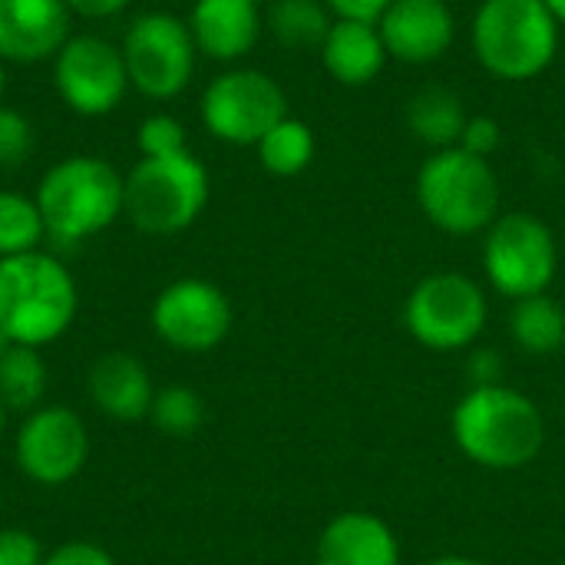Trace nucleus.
<instances>
[{
  "mask_svg": "<svg viewBox=\"0 0 565 565\" xmlns=\"http://www.w3.org/2000/svg\"><path fill=\"white\" fill-rule=\"evenodd\" d=\"M43 238L46 225L36 209V199L0 189V258L36 252Z\"/></svg>",
  "mask_w": 565,
  "mask_h": 565,
  "instance_id": "393cba45",
  "label": "nucleus"
},
{
  "mask_svg": "<svg viewBox=\"0 0 565 565\" xmlns=\"http://www.w3.org/2000/svg\"><path fill=\"white\" fill-rule=\"evenodd\" d=\"M33 199L46 235L60 245H79L122 215L126 175L96 156H70L43 172Z\"/></svg>",
  "mask_w": 565,
  "mask_h": 565,
  "instance_id": "7ed1b4c3",
  "label": "nucleus"
},
{
  "mask_svg": "<svg viewBox=\"0 0 565 565\" xmlns=\"http://www.w3.org/2000/svg\"><path fill=\"white\" fill-rule=\"evenodd\" d=\"M500 374H503V367H500L497 351H477L473 354V364H470L473 387H480V384H500Z\"/></svg>",
  "mask_w": 565,
  "mask_h": 565,
  "instance_id": "72a5a7b5",
  "label": "nucleus"
},
{
  "mask_svg": "<svg viewBox=\"0 0 565 565\" xmlns=\"http://www.w3.org/2000/svg\"><path fill=\"white\" fill-rule=\"evenodd\" d=\"M556 268V235L540 215L507 212L483 232V271L497 295L510 301L546 295Z\"/></svg>",
  "mask_w": 565,
  "mask_h": 565,
  "instance_id": "6e6552de",
  "label": "nucleus"
},
{
  "mask_svg": "<svg viewBox=\"0 0 565 565\" xmlns=\"http://www.w3.org/2000/svg\"><path fill=\"white\" fill-rule=\"evenodd\" d=\"M76 308L79 291L60 258L40 248L0 258V331L17 344L43 348L60 341L76 321Z\"/></svg>",
  "mask_w": 565,
  "mask_h": 565,
  "instance_id": "f03ea898",
  "label": "nucleus"
},
{
  "mask_svg": "<svg viewBox=\"0 0 565 565\" xmlns=\"http://www.w3.org/2000/svg\"><path fill=\"white\" fill-rule=\"evenodd\" d=\"M503 142V129L493 116H470L467 126H463V136H460V149L470 152V156H480V159H490Z\"/></svg>",
  "mask_w": 565,
  "mask_h": 565,
  "instance_id": "c85d7f7f",
  "label": "nucleus"
},
{
  "mask_svg": "<svg viewBox=\"0 0 565 565\" xmlns=\"http://www.w3.org/2000/svg\"><path fill=\"white\" fill-rule=\"evenodd\" d=\"M559 30L543 0H483L470 23V46L493 79L530 83L556 60Z\"/></svg>",
  "mask_w": 565,
  "mask_h": 565,
  "instance_id": "20e7f679",
  "label": "nucleus"
},
{
  "mask_svg": "<svg viewBox=\"0 0 565 565\" xmlns=\"http://www.w3.org/2000/svg\"><path fill=\"white\" fill-rule=\"evenodd\" d=\"M394 0H324L334 20H361V23H377Z\"/></svg>",
  "mask_w": 565,
  "mask_h": 565,
  "instance_id": "2f4dec72",
  "label": "nucleus"
},
{
  "mask_svg": "<svg viewBox=\"0 0 565 565\" xmlns=\"http://www.w3.org/2000/svg\"><path fill=\"white\" fill-rule=\"evenodd\" d=\"M228 295L205 278H179L166 285L152 305V331L162 344L182 354H205L232 331Z\"/></svg>",
  "mask_w": 565,
  "mask_h": 565,
  "instance_id": "f8f14e48",
  "label": "nucleus"
},
{
  "mask_svg": "<svg viewBox=\"0 0 565 565\" xmlns=\"http://www.w3.org/2000/svg\"><path fill=\"white\" fill-rule=\"evenodd\" d=\"M33 122L13 106H0V169L23 166L33 152Z\"/></svg>",
  "mask_w": 565,
  "mask_h": 565,
  "instance_id": "cd10ccee",
  "label": "nucleus"
},
{
  "mask_svg": "<svg viewBox=\"0 0 565 565\" xmlns=\"http://www.w3.org/2000/svg\"><path fill=\"white\" fill-rule=\"evenodd\" d=\"M3 430H7V407L0 404V440H3Z\"/></svg>",
  "mask_w": 565,
  "mask_h": 565,
  "instance_id": "4c0bfd02",
  "label": "nucleus"
},
{
  "mask_svg": "<svg viewBox=\"0 0 565 565\" xmlns=\"http://www.w3.org/2000/svg\"><path fill=\"white\" fill-rule=\"evenodd\" d=\"M46 361L40 358V348H26V344H13L3 358H0V404L7 411H20L30 414L43 404L46 394Z\"/></svg>",
  "mask_w": 565,
  "mask_h": 565,
  "instance_id": "b1692460",
  "label": "nucleus"
},
{
  "mask_svg": "<svg viewBox=\"0 0 565 565\" xmlns=\"http://www.w3.org/2000/svg\"><path fill=\"white\" fill-rule=\"evenodd\" d=\"M454 444L487 470H523L546 447V420L533 397L507 384L470 387L450 414Z\"/></svg>",
  "mask_w": 565,
  "mask_h": 565,
  "instance_id": "f257e3e1",
  "label": "nucleus"
},
{
  "mask_svg": "<svg viewBox=\"0 0 565 565\" xmlns=\"http://www.w3.org/2000/svg\"><path fill=\"white\" fill-rule=\"evenodd\" d=\"M195 40L182 17L152 10L139 13L122 36V60L129 70V86L149 99L179 96L195 73Z\"/></svg>",
  "mask_w": 565,
  "mask_h": 565,
  "instance_id": "1a4fd4ad",
  "label": "nucleus"
},
{
  "mask_svg": "<svg viewBox=\"0 0 565 565\" xmlns=\"http://www.w3.org/2000/svg\"><path fill=\"white\" fill-rule=\"evenodd\" d=\"M89 401L113 420H142L149 417L156 387L146 364L126 351H109L89 367Z\"/></svg>",
  "mask_w": 565,
  "mask_h": 565,
  "instance_id": "a211bd4d",
  "label": "nucleus"
},
{
  "mask_svg": "<svg viewBox=\"0 0 565 565\" xmlns=\"http://www.w3.org/2000/svg\"><path fill=\"white\" fill-rule=\"evenodd\" d=\"M66 0H0V63H40L70 40Z\"/></svg>",
  "mask_w": 565,
  "mask_h": 565,
  "instance_id": "2eb2a0df",
  "label": "nucleus"
},
{
  "mask_svg": "<svg viewBox=\"0 0 565 565\" xmlns=\"http://www.w3.org/2000/svg\"><path fill=\"white\" fill-rule=\"evenodd\" d=\"M149 420L166 437H192L205 424V401L192 387H182V384L162 387L152 397Z\"/></svg>",
  "mask_w": 565,
  "mask_h": 565,
  "instance_id": "a878e982",
  "label": "nucleus"
},
{
  "mask_svg": "<svg viewBox=\"0 0 565 565\" xmlns=\"http://www.w3.org/2000/svg\"><path fill=\"white\" fill-rule=\"evenodd\" d=\"M417 205L447 235H480L503 215L497 169L490 159L470 156L460 146L437 149L417 172Z\"/></svg>",
  "mask_w": 565,
  "mask_h": 565,
  "instance_id": "39448f33",
  "label": "nucleus"
},
{
  "mask_svg": "<svg viewBox=\"0 0 565 565\" xmlns=\"http://www.w3.org/2000/svg\"><path fill=\"white\" fill-rule=\"evenodd\" d=\"M43 550L26 530H0V565H43Z\"/></svg>",
  "mask_w": 565,
  "mask_h": 565,
  "instance_id": "c756f323",
  "label": "nucleus"
},
{
  "mask_svg": "<svg viewBox=\"0 0 565 565\" xmlns=\"http://www.w3.org/2000/svg\"><path fill=\"white\" fill-rule=\"evenodd\" d=\"M546 7H550V13L556 17V23L559 26H565V0H543Z\"/></svg>",
  "mask_w": 565,
  "mask_h": 565,
  "instance_id": "c9c22d12",
  "label": "nucleus"
},
{
  "mask_svg": "<svg viewBox=\"0 0 565 565\" xmlns=\"http://www.w3.org/2000/svg\"><path fill=\"white\" fill-rule=\"evenodd\" d=\"M132 0H66L70 13L83 17V20H109L119 17L122 10H129Z\"/></svg>",
  "mask_w": 565,
  "mask_h": 565,
  "instance_id": "473e14b6",
  "label": "nucleus"
},
{
  "mask_svg": "<svg viewBox=\"0 0 565 565\" xmlns=\"http://www.w3.org/2000/svg\"><path fill=\"white\" fill-rule=\"evenodd\" d=\"M3 89H7V73H3V63H0V99H3Z\"/></svg>",
  "mask_w": 565,
  "mask_h": 565,
  "instance_id": "58836bf2",
  "label": "nucleus"
},
{
  "mask_svg": "<svg viewBox=\"0 0 565 565\" xmlns=\"http://www.w3.org/2000/svg\"><path fill=\"white\" fill-rule=\"evenodd\" d=\"M209 205V169L185 149L175 156H142L126 175L129 222L146 235H179Z\"/></svg>",
  "mask_w": 565,
  "mask_h": 565,
  "instance_id": "423d86ee",
  "label": "nucleus"
},
{
  "mask_svg": "<svg viewBox=\"0 0 565 565\" xmlns=\"http://www.w3.org/2000/svg\"><path fill=\"white\" fill-rule=\"evenodd\" d=\"M391 60L427 66L450 53L457 40V17L447 0H394L377 20Z\"/></svg>",
  "mask_w": 565,
  "mask_h": 565,
  "instance_id": "4468645a",
  "label": "nucleus"
},
{
  "mask_svg": "<svg viewBox=\"0 0 565 565\" xmlns=\"http://www.w3.org/2000/svg\"><path fill=\"white\" fill-rule=\"evenodd\" d=\"M331 23L324 0H275L265 13V26L285 50H321Z\"/></svg>",
  "mask_w": 565,
  "mask_h": 565,
  "instance_id": "4be33fe9",
  "label": "nucleus"
},
{
  "mask_svg": "<svg viewBox=\"0 0 565 565\" xmlns=\"http://www.w3.org/2000/svg\"><path fill=\"white\" fill-rule=\"evenodd\" d=\"M490 318L487 291L460 271H434L420 278L404 301L407 334L437 354L470 348Z\"/></svg>",
  "mask_w": 565,
  "mask_h": 565,
  "instance_id": "0eeeda50",
  "label": "nucleus"
},
{
  "mask_svg": "<svg viewBox=\"0 0 565 565\" xmlns=\"http://www.w3.org/2000/svg\"><path fill=\"white\" fill-rule=\"evenodd\" d=\"M13 344H17V341H13V338H10L7 331H0V358H3V354H7V351L13 348Z\"/></svg>",
  "mask_w": 565,
  "mask_h": 565,
  "instance_id": "e433bc0d",
  "label": "nucleus"
},
{
  "mask_svg": "<svg viewBox=\"0 0 565 565\" xmlns=\"http://www.w3.org/2000/svg\"><path fill=\"white\" fill-rule=\"evenodd\" d=\"M136 146H139L142 156H175V152L189 149V136H185V126L175 116L152 113V116H146L139 122Z\"/></svg>",
  "mask_w": 565,
  "mask_h": 565,
  "instance_id": "bb28decb",
  "label": "nucleus"
},
{
  "mask_svg": "<svg viewBox=\"0 0 565 565\" xmlns=\"http://www.w3.org/2000/svg\"><path fill=\"white\" fill-rule=\"evenodd\" d=\"M318 53L328 76L338 79L341 86L374 83L391 60L377 23H361V20H334Z\"/></svg>",
  "mask_w": 565,
  "mask_h": 565,
  "instance_id": "6ab92c4d",
  "label": "nucleus"
},
{
  "mask_svg": "<svg viewBox=\"0 0 565 565\" xmlns=\"http://www.w3.org/2000/svg\"><path fill=\"white\" fill-rule=\"evenodd\" d=\"M467 119L470 113L450 86H420L407 103V129L430 146V152L457 146Z\"/></svg>",
  "mask_w": 565,
  "mask_h": 565,
  "instance_id": "aec40b11",
  "label": "nucleus"
},
{
  "mask_svg": "<svg viewBox=\"0 0 565 565\" xmlns=\"http://www.w3.org/2000/svg\"><path fill=\"white\" fill-rule=\"evenodd\" d=\"M53 83L60 99L79 116H109L129 89L122 46L96 33L70 36L53 56Z\"/></svg>",
  "mask_w": 565,
  "mask_h": 565,
  "instance_id": "9b49d317",
  "label": "nucleus"
},
{
  "mask_svg": "<svg viewBox=\"0 0 565 565\" xmlns=\"http://www.w3.org/2000/svg\"><path fill=\"white\" fill-rule=\"evenodd\" d=\"M318 565H401V543L394 530L367 513L348 510L338 513L318 536Z\"/></svg>",
  "mask_w": 565,
  "mask_h": 565,
  "instance_id": "f3484780",
  "label": "nucleus"
},
{
  "mask_svg": "<svg viewBox=\"0 0 565 565\" xmlns=\"http://www.w3.org/2000/svg\"><path fill=\"white\" fill-rule=\"evenodd\" d=\"M424 565H483L477 563V559H470V556H437V559H430V563Z\"/></svg>",
  "mask_w": 565,
  "mask_h": 565,
  "instance_id": "f704fd0d",
  "label": "nucleus"
},
{
  "mask_svg": "<svg viewBox=\"0 0 565 565\" xmlns=\"http://www.w3.org/2000/svg\"><path fill=\"white\" fill-rule=\"evenodd\" d=\"M43 565H116V559H113L103 546L76 540V543L56 546V550L43 559Z\"/></svg>",
  "mask_w": 565,
  "mask_h": 565,
  "instance_id": "7c9ffc66",
  "label": "nucleus"
},
{
  "mask_svg": "<svg viewBox=\"0 0 565 565\" xmlns=\"http://www.w3.org/2000/svg\"><path fill=\"white\" fill-rule=\"evenodd\" d=\"M185 23L199 53L218 63H235L255 50L265 17L255 0H195Z\"/></svg>",
  "mask_w": 565,
  "mask_h": 565,
  "instance_id": "dca6fc26",
  "label": "nucleus"
},
{
  "mask_svg": "<svg viewBox=\"0 0 565 565\" xmlns=\"http://www.w3.org/2000/svg\"><path fill=\"white\" fill-rule=\"evenodd\" d=\"M255 149H258V162L268 175L291 179V175H301L315 162L318 139L305 119L285 116L275 129H268L262 136V142Z\"/></svg>",
  "mask_w": 565,
  "mask_h": 565,
  "instance_id": "5701e85b",
  "label": "nucleus"
},
{
  "mask_svg": "<svg viewBox=\"0 0 565 565\" xmlns=\"http://www.w3.org/2000/svg\"><path fill=\"white\" fill-rule=\"evenodd\" d=\"M205 129L228 146H258L288 116L285 89L262 70L235 66L218 73L199 103Z\"/></svg>",
  "mask_w": 565,
  "mask_h": 565,
  "instance_id": "9d476101",
  "label": "nucleus"
},
{
  "mask_svg": "<svg viewBox=\"0 0 565 565\" xmlns=\"http://www.w3.org/2000/svg\"><path fill=\"white\" fill-rule=\"evenodd\" d=\"M13 457L26 480L40 487H63L86 467L89 437L70 407H36L17 430Z\"/></svg>",
  "mask_w": 565,
  "mask_h": 565,
  "instance_id": "ddd939ff",
  "label": "nucleus"
},
{
  "mask_svg": "<svg viewBox=\"0 0 565 565\" xmlns=\"http://www.w3.org/2000/svg\"><path fill=\"white\" fill-rule=\"evenodd\" d=\"M510 338L526 354H536V358L556 354L565 344V308L550 291L513 301Z\"/></svg>",
  "mask_w": 565,
  "mask_h": 565,
  "instance_id": "412c9836",
  "label": "nucleus"
}]
</instances>
